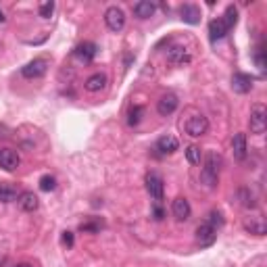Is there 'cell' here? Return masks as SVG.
Listing matches in <instances>:
<instances>
[{"instance_id": "cell-1", "label": "cell", "mask_w": 267, "mask_h": 267, "mask_svg": "<svg viewBox=\"0 0 267 267\" xmlns=\"http://www.w3.org/2000/svg\"><path fill=\"white\" fill-rule=\"evenodd\" d=\"M219 169H221V155L215 150H209L203 163V171H201V180L207 188H215L217 180H219Z\"/></svg>"}, {"instance_id": "cell-2", "label": "cell", "mask_w": 267, "mask_h": 267, "mask_svg": "<svg viewBox=\"0 0 267 267\" xmlns=\"http://www.w3.org/2000/svg\"><path fill=\"white\" fill-rule=\"evenodd\" d=\"M167 61L175 67H184L192 61V50L186 48L184 44H171L167 48Z\"/></svg>"}, {"instance_id": "cell-3", "label": "cell", "mask_w": 267, "mask_h": 267, "mask_svg": "<svg viewBox=\"0 0 267 267\" xmlns=\"http://www.w3.org/2000/svg\"><path fill=\"white\" fill-rule=\"evenodd\" d=\"M184 130H186V134L192 136V138H201V136H205V134L209 132V121H207L205 115L197 113V115H192V117L186 119Z\"/></svg>"}, {"instance_id": "cell-4", "label": "cell", "mask_w": 267, "mask_h": 267, "mask_svg": "<svg viewBox=\"0 0 267 267\" xmlns=\"http://www.w3.org/2000/svg\"><path fill=\"white\" fill-rule=\"evenodd\" d=\"M248 126H251L253 134H263L265 132V128H267V109H265V104H261V102L253 104Z\"/></svg>"}, {"instance_id": "cell-5", "label": "cell", "mask_w": 267, "mask_h": 267, "mask_svg": "<svg viewBox=\"0 0 267 267\" xmlns=\"http://www.w3.org/2000/svg\"><path fill=\"white\" fill-rule=\"evenodd\" d=\"M146 190H148V194H150V199H152L157 205H161L163 194H165V184H163V177L159 175L157 171L146 173Z\"/></svg>"}, {"instance_id": "cell-6", "label": "cell", "mask_w": 267, "mask_h": 267, "mask_svg": "<svg viewBox=\"0 0 267 267\" xmlns=\"http://www.w3.org/2000/svg\"><path fill=\"white\" fill-rule=\"evenodd\" d=\"M104 23L111 31L119 33L123 27H126V13H123L119 7H109L104 11Z\"/></svg>"}, {"instance_id": "cell-7", "label": "cell", "mask_w": 267, "mask_h": 267, "mask_svg": "<svg viewBox=\"0 0 267 267\" xmlns=\"http://www.w3.org/2000/svg\"><path fill=\"white\" fill-rule=\"evenodd\" d=\"M48 71V61L46 59H33L31 63H27L21 69V75L27 80H35V78H42Z\"/></svg>"}, {"instance_id": "cell-8", "label": "cell", "mask_w": 267, "mask_h": 267, "mask_svg": "<svg viewBox=\"0 0 267 267\" xmlns=\"http://www.w3.org/2000/svg\"><path fill=\"white\" fill-rule=\"evenodd\" d=\"M215 240H217V230L213 227V225H209L205 221V223H201L197 227V244L199 246H211Z\"/></svg>"}, {"instance_id": "cell-9", "label": "cell", "mask_w": 267, "mask_h": 267, "mask_svg": "<svg viewBox=\"0 0 267 267\" xmlns=\"http://www.w3.org/2000/svg\"><path fill=\"white\" fill-rule=\"evenodd\" d=\"M21 159L19 155H17V150L13 148H0V167L7 169V171H15L17 167H19Z\"/></svg>"}, {"instance_id": "cell-10", "label": "cell", "mask_w": 267, "mask_h": 267, "mask_svg": "<svg viewBox=\"0 0 267 267\" xmlns=\"http://www.w3.org/2000/svg\"><path fill=\"white\" fill-rule=\"evenodd\" d=\"M177 104H180L177 96L171 94V92H167V94H163L161 98H159V102H157V111H159V115L167 117V115H171V113L177 109Z\"/></svg>"}, {"instance_id": "cell-11", "label": "cell", "mask_w": 267, "mask_h": 267, "mask_svg": "<svg viewBox=\"0 0 267 267\" xmlns=\"http://www.w3.org/2000/svg\"><path fill=\"white\" fill-rule=\"evenodd\" d=\"M171 213H173V217H175L177 221H186V219H190V213H192V209H190V203H188V199H184V197H177V199L171 203Z\"/></svg>"}, {"instance_id": "cell-12", "label": "cell", "mask_w": 267, "mask_h": 267, "mask_svg": "<svg viewBox=\"0 0 267 267\" xmlns=\"http://www.w3.org/2000/svg\"><path fill=\"white\" fill-rule=\"evenodd\" d=\"M155 148L161 152V155H173L177 148H180V142H177L175 136H163V138H159L157 140V144Z\"/></svg>"}, {"instance_id": "cell-13", "label": "cell", "mask_w": 267, "mask_h": 267, "mask_svg": "<svg viewBox=\"0 0 267 267\" xmlns=\"http://www.w3.org/2000/svg\"><path fill=\"white\" fill-rule=\"evenodd\" d=\"M253 78L251 75H246V73H234L232 78V88L238 92V94H246V92H251V88H253Z\"/></svg>"}, {"instance_id": "cell-14", "label": "cell", "mask_w": 267, "mask_h": 267, "mask_svg": "<svg viewBox=\"0 0 267 267\" xmlns=\"http://www.w3.org/2000/svg\"><path fill=\"white\" fill-rule=\"evenodd\" d=\"M227 31H230V29H227V25L223 23L221 17H217V19H213V21L209 23V38H211V42H217V40L225 38Z\"/></svg>"}, {"instance_id": "cell-15", "label": "cell", "mask_w": 267, "mask_h": 267, "mask_svg": "<svg viewBox=\"0 0 267 267\" xmlns=\"http://www.w3.org/2000/svg\"><path fill=\"white\" fill-rule=\"evenodd\" d=\"M96 52H98V46L94 42H84L75 48V57L84 63H90L94 57H96Z\"/></svg>"}, {"instance_id": "cell-16", "label": "cell", "mask_w": 267, "mask_h": 267, "mask_svg": "<svg viewBox=\"0 0 267 267\" xmlns=\"http://www.w3.org/2000/svg\"><path fill=\"white\" fill-rule=\"evenodd\" d=\"M244 227H246L251 234H255V236H265V232H267L265 217H261V215H255V217H251V219H246V221H244Z\"/></svg>"}, {"instance_id": "cell-17", "label": "cell", "mask_w": 267, "mask_h": 267, "mask_svg": "<svg viewBox=\"0 0 267 267\" xmlns=\"http://www.w3.org/2000/svg\"><path fill=\"white\" fill-rule=\"evenodd\" d=\"M157 11V5L150 3V0H140V3L134 5V15L138 17V19H148V17H152Z\"/></svg>"}, {"instance_id": "cell-18", "label": "cell", "mask_w": 267, "mask_h": 267, "mask_svg": "<svg viewBox=\"0 0 267 267\" xmlns=\"http://www.w3.org/2000/svg\"><path fill=\"white\" fill-rule=\"evenodd\" d=\"M180 15H182V21H186L190 25L201 23V11H199V7H194V5H184L180 9Z\"/></svg>"}, {"instance_id": "cell-19", "label": "cell", "mask_w": 267, "mask_h": 267, "mask_svg": "<svg viewBox=\"0 0 267 267\" xmlns=\"http://www.w3.org/2000/svg\"><path fill=\"white\" fill-rule=\"evenodd\" d=\"M17 203H19V207H21L23 211H27V213L35 211V209H38V205H40L38 197H35L33 192H21L19 199H17Z\"/></svg>"}, {"instance_id": "cell-20", "label": "cell", "mask_w": 267, "mask_h": 267, "mask_svg": "<svg viewBox=\"0 0 267 267\" xmlns=\"http://www.w3.org/2000/svg\"><path fill=\"white\" fill-rule=\"evenodd\" d=\"M232 150H234V157L238 159V161H242V159L246 157L248 146H246V136L244 134H236L232 138Z\"/></svg>"}, {"instance_id": "cell-21", "label": "cell", "mask_w": 267, "mask_h": 267, "mask_svg": "<svg viewBox=\"0 0 267 267\" xmlns=\"http://www.w3.org/2000/svg\"><path fill=\"white\" fill-rule=\"evenodd\" d=\"M84 86H86L88 92H100L102 88L106 86V75L104 73H94V75H90V78L86 80Z\"/></svg>"}, {"instance_id": "cell-22", "label": "cell", "mask_w": 267, "mask_h": 267, "mask_svg": "<svg viewBox=\"0 0 267 267\" xmlns=\"http://www.w3.org/2000/svg\"><path fill=\"white\" fill-rule=\"evenodd\" d=\"M238 201H240V205L246 207V209H255V207H257L255 194L248 190V188H240V190H238Z\"/></svg>"}, {"instance_id": "cell-23", "label": "cell", "mask_w": 267, "mask_h": 267, "mask_svg": "<svg viewBox=\"0 0 267 267\" xmlns=\"http://www.w3.org/2000/svg\"><path fill=\"white\" fill-rule=\"evenodd\" d=\"M223 23L227 25V29H232L236 23H238V9L234 7V5H230L227 9H225V13H223Z\"/></svg>"}, {"instance_id": "cell-24", "label": "cell", "mask_w": 267, "mask_h": 267, "mask_svg": "<svg viewBox=\"0 0 267 267\" xmlns=\"http://www.w3.org/2000/svg\"><path fill=\"white\" fill-rule=\"evenodd\" d=\"M19 199V194H17V190L9 184H0V201L3 203H13Z\"/></svg>"}, {"instance_id": "cell-25", "label": "cell", "mask_w": 267, "mask_h": 267, "mask_svg": "<svg viewBox=\"0 0 267 267\" xmlns=\"http://www.w3.org/2000/svg\"><path fill=\"white\" fill-rule=\"evenodd\" d=\"M186 159H188V163L199 165V163H201V148L194 146V144H190V146L186 148Z\"/></svg>"}, {"instance_id": "cell-26", "label": "cell", "mask_w": 267, "mask_h": 267, "mask_svg": "<svg viewBox=\"0 0 267 267\" xmlns=\"http://www.w3.org/2000/svg\"><path fill=\"white\" fill-rule=\"evenodd\" d=\"M40 188H42L44 192L55 190V188H57V177H55V175H42V177H40Z\"/></svg>"}, {"instance_id": "cell-27", "label": "cell", "mask_w": 267, "mask_h": 267, "mask_svg": "<svg viewBox=\"0 0 267 267\" xmlns=\"http://www.w3.org/2000/svg\"><path fill=\"white\" fill-rule=\"evenodd\" d=\"M207 223L213 225L215 230L221 227V225H223V213H221V211H211L209 217H207Z\"/></svg>"}, {"instance_id": "cell-28", "label": "cell", "mask_w": 267, "mask_h": 267, "mask_svg": "<svg viewBox=\"0 0 267 267\" xmlns=\"http://www.w3.org/2000/svg\"><path fill=\"white\" fill-rule=\"evenodd\" d=\"M55 13V3L52 0H46V3L40 5V17H44V19H48V17Z\"/></svg>"}, {"instance_id": "cell-29", "label": "cell", "mask_w": 267, "mask_h": 267, "mask_svg": "<svg viewBox=\"0 0 267 267\" xmlns=\"http://www.w3.org/2000/svg\"><path fill=\"white\" fill-rule=\"evenodd\" d=\"M140 115H142V106H134V109L130 111V126H138L140 123Z\"/></svg>"}, {"instance_id": "cell-30", "label": "cell", "mask_w": 267, "mask_h": 267, "mask_svg": "<svg viewBox=\"0 0 267 267\" xmlns=\"http://www.w3.org/2000/svg\"><path fill=\"white\" fill-rule=\"evenodd\" d=\"M255 61H257L259 69H265V61H263V50H261V48H259V50L255 52Z\"/></svg>"}, {"instance_id": "cell-31", "label": "cell", "mask_w": 267, "mask_h": 267, "mask_svg": "<svg viewBox=\"0 0 267 267\" xmlns=\"http://www.w3.org/2000/svg\"><path fill=\"white\" fill-rule=\"evenodd\" d=\"M63 242H65L67 246H73V234H71V232H65V234H63Z\"/></svg>"}, {"instance_id": "cell-32", "label": "cell", "mask_w": 267, "mask_h": 267, "mask_svg": "<svg viewBox=\"0 0 267 267\" xmlns=\"http://www.w3.org/2000/svg\"><path fill=\"white\" fill-rule=\"evenodd\" d=\"M155 219H157V221H161V219H163V209L159 207V205L155 207Z\"/></svg>"}, {"instance_id": "cell-33", "label": "cell", "mask_w": 267, "mask_h": 267, "mask_svg": "<svg viewBox=\"0 0 267 267\" xmlns=\"http://www.w3.org/2000/svg\"><path fill=\"white\" fill-rule=\"evenodd\" d=\"M7 21V17H5V13L3 11H0V23H5Z\"/></svg>"}, {"instance_id": "cell-34", "label": "cell", "mask_w": 267, "mask_h": 267, "mask_svg": "<svg viewBox=\"0 0 267 267\" xmlns=\"http://www.w3.org/2000/svg\"><path fill=\"white\" fill-rule=\"evenodd\" d=\"M15 267H31L29 263H19V265H15Z\"/></svg>"}]
</instances>
